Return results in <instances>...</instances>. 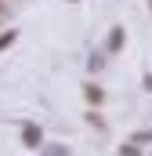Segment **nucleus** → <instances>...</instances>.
Segmentation results:
<instances>
[{"instance_id":"obj_1","label":"nucleus","mask_w":152,"mask_h":156,"mask_svg":"<svg viewBox=\"0 0 152 156\" xmlns=\"http://www.w3.org/2000/svg\"><path fill=\"white\" fill-rule=\"evenodd\" d=\"M36 138H40L36 127H26V142H29V145H36Z\"/></svg>"},{"instance_id":"obj_2","label":"nucleus","mask_w":152,"mask_h":156,"mask_svg":"<svg viewBox=\"0 0 152 156\" xmlns=\"http://www.w3.org/2000/svg\"><path fill=\"white\" fill-rule=\"evenodd\" d=\"M11 40H15V33H7V37H0V51H4V47H7Z\"/></svg>"}]
</instances>
